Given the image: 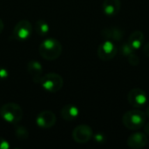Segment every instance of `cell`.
Returning a JSON list of instances; mask_svg holds the SVG:
<instances>
[{
	"label": "cell",
	"instance_id": "cell-2",
	"mask_svg": "<svg viewBox=\"0 0 149 149\" xmlns=\"http://www.w3.org/2000/svg\"><path fill=\"white\" fill-rule=\"evenodd\" d=\"M146 113L141 110L134 109L127 111L122 117V123L129 130H139L146 124Z\"/></svg>",
	"mask_w": 149,
	"mask_h": 149
},
{
	"label": "cell",
	"instance_id": "cell-1",
	"mask_svg": "<svg viewBox=\"0 0 149 149\" xmlns=\"http://www.w3.org/2000/svg\"><path fill=\"white\" fill-rule=\"evenodd\" d=\"M39 54L45 60H55L59 58L62 52L60 42L53 38H48L42 41L39 45Z\"/></svg>",
	"mask_w": 149,
	"mask_h": 149
},
{
	"label": "cell",
	"instance_id": "cell-19",
	"mask_svg": "<svg viewBox=\"0 0 149 149\" xmlns=\"http://www.w3.org/2000/svg\"><path fill=\"white\" fill-rule=\"evenodd\" d=\"M128 62H129V64H130L131 65H133V66H137V65H139V64H140V58H139L134 52H133L132 54H130V55L128 56Z\"/></svg>",
	"mask_w": 149,
	"mask_h": 149
},
{
	"label": "cell",
	"instance_id": "cell-7",
	"mask_svg": "<svg viewBox=\"0 0 149 149\" xmlns=\"http://www.w3.org/2000/svg\"><path fill=\"white\" fill-rule=\"evenodd\" d=\"M93 129L87 125H79L72 131V138L74 141L79 144L88 142L93 138Z\"/></svg>",
	"mask_w": 149,
	"mask_h": 149
},
{
	"label": "cell",
	"instance_id": "cell-22",
	"mask_svg": "<svg viewBox=\"0 0 149 149\" xmlns=\"http://www.w3.org/2000/svg\"><path fill=\"white\" fill-rule=\"evenodd\" d=\"M10 148V144L8 141L4 140L3 138L0 137V149H9Z\"/></svg>",
	"mask_w": 149,
	"mask_h": 149
},
{
	"label": "cell",
	"instance_id": "cell-4",
	"mask_svg": "<svg viewBox=\"0 0 149 149\" xmlns=\"http://www.w3.org/2000/svg\"><path fill=\"white\" fill-rule=\"evenodd\" d=\"M39 84L45 91L54 93L58 92L62 88L64 85V80L59 74L50 72L41 77Z\"/></svg>",
	"mask_w": 149,
	"mask_h": 149
},
{
	"label": "cell",
	"instance_id": "cell-17",
	"mask_svg": "<svg viewBox=\"0 0 149 149\" xmlns=\"http://www.w3.org/2000/svg\"><path fill=\"white\" fill-rule=\"evenodd\" d=\"M15 134H16V137L18 139V140H25L28 138V135H29V133H28V130L24 127H17L16 129H15Z\"/></svg>",
	"mask_w": 149,
	"mask_h": 149
},
{
	"label": "cell",
	"instance_id": "cell-25",
	"mask_svg": "<svg viewBox=\"0 0 149 149\" xmlns=\"http://www.w3.org/2000/svg\"><path fill=\"white\" fill-rule=\"evenodd\" d=\"M3 27H4L3 22V20L0 18V34L3 32Z\"/></svg>",
	"mask_w": 149,
	"mask_h": 149
},
{
	"label": "cell",
	"instance_id": "cell-10",
	"mask_svg": "<svg viewBox=\"0 0 149 149\" xmlns=\"http://www.w3.org/2000/svg\"><path fill=\"white\" fill-rule=\"evenodd\" d=\"M148 142V136L143 133H134L132 134L127 141V144L129 148L133 149H140L147 146Z\"/></svg>",
	"mask_w": 149,
	"mask_h": 149
},
{
	"label": "cell",
	"instance_id": "cell-11",
	"mask_svg": "<svg viewBox=\"0 0 149 149\" xmlns=\"http://www.w3.org/2000/svg\"><path fill=\"white\" fill-rule=\"evenodd\" d=\"M101 36L106 40L119 42L124 36V31L119 27H108L101 31Z\"/></svg>",
	"mask_w": 149,
	"mask_h": 149
},
{
	"label": "cell",
	"instance_id": "cell-20",
	"mask_svg": "<svg viewBox=\"0 0 149 149\" xmlns=\"http://www.w3.org/2000/svg\"><path fill=\"white\" fill-rule=\"evenodd\" d=\"M93 137V139H94L95 142L100 143V144L105 143V142H106V140H107L106 136H105L103 134H100V133H98V134H94Z\"/></svg>",
	"mask_w": 149,
	"mask_h": 149
},
{
	"label": "cell",
	"instance_id": "cell-8",
	"mask_svg": "<svg viewBox=\"0 0 149 149\" xmlns=\"http://www.w3.org/2000/svg\"><path fill=\"white\" fill-rule=\"evenodd\" d=\"M117 54V48L113 41L105 40L98 48V56L103 61L113 59Z\"/></svg>",
	"mask_w": 149,
	"mask_h": 149
},
{
	"label": "cell",
	"instance_id": "cell-13",
	"mask_svg": "<svg viewBox=\"0 0 149 149\" xmlns=\"http://www.w3.org/2000/svg\"><path fill=\"white\" fill-rule=\"evenodd\" d=\"M121 8L120 0H104L103 11L108 17H113L119 13Z\"/></svg>",
	"mask_w": 149,
	"mask_h": 149
},
{
	"label": "cell",
	"instance_id": "cell-9",
	"mask_svg": "<svg viewBox=\"0 0 149 149\" xmlns=\"http://www.w3.org/2000/svg\"><path fill=\"white\" fill-rule=\"evenodd\" d=\"M36 123L40 128H52L56 123V116L51 111H43L38 114L36 118Z\"/></svg>",
	"mask_w": 149,
	"mask_h": 149
},
{
	"label": "cell",
	"instance_id": "cell-23",
	"mask_svg": "<svg viewBox=\"0 0 149 149\" xmlns=\"http://www.w3.org/2000/svg\"><path fill=\"white\" fill-rule=\"evenodd\" d=\"M142 51H143V53H144L148 58H149V43L146 44V45L143 46Z\"/></svg>",
	"mask_w": 149,
	"mask_h": 149
},
{
	"label": "cell",
	"instance_id": "cell-12",
	"mask_svg": "<svg viewBox=\"0 0 149 149\" xmlns=\"http://www.w3.org/2000/svg\"><path fill=\"white\" fill-rule=\"evenodd\" d=\"M27 71H28V73L32 78L33 81H35L36 83H39L40 79L43 76L42 75L43 67H42L41 64L38 61L31 60L27 64Z\"/></svg>",
	"mask_w": 149,
	"mask_h": 149
},
{
	"label": "cell",
	"instance_id": "cell-14",
	"mask_svg": "<svg viewBox=\"0 0 149 149\" xmlns=\"http://www.w3.org/2000/svg\"><path fill=\"white\" fill-rule=\"evenodd\" d=\"M61 117L65 121H72L76 120L79 114V110L76 106L73 105H66L62 107L60 111Z\"/></svg>",
	"mask_w": 149,
	"mask_h": 149
},
{
	"label": "cell",
	"instance_id": "cell-24",
	"mask_svg": "<svg viewBox=\"0 0 149 149\" xmlns=\"http://www.w3.org/2000/svg\"><path fill=\"white\" fill-rule=\"evenodd\" d=\"M144 130H145V133H146V134L149 135V122L144 125Z\"/></svg>",
	"mask_w": 149,
	"mask_h": 149
},
{
	"label": "cell",
	"instance_id": "cell-15",
	"mask_svg": "<svg viewBox=\"0 0 149 149\" xmlns=\"http://www.w3.org/2000/svg\"><path fill=\"white\" fill-rule=\"evenodd\" d=\"M134 50H139L142 47L144 43V34L141 31H134L129 36L127 41Z\"/></svg>",
	"mask_w": 149,
	"mask_h": 149
},
{
	"label": "cell",
	"instance_id": "cell-18",
	"mask_svg": "<svg viewBox=\"0 0 149 149\" xmlns=\"http://www.w3.org/2000/svg\"><path fill=\"white\" fill-rule=\"evenodd\" d=\"M134 49L131 46V45L128 42L123 43L120 46V53L123 54L126 57H128L130 54H132L133 52H134Z\"/></svg>",
	"mask_w": 149,
	"mask_h": 149
},
{
	"label": "cell",
	"instance_id": "cell-5",
	"mask_svg": "<svg viewBox=\"0 0 149 149\" xmlns=\"http://www.w3.org/2000/svg\"><path fill=\"white\" fill-rule=\"evenodd\" d=\"M127 100L129 104L138 109L146 106L148 102V95L145 91L141 88H134L127 94Z\"/></svg>",
	"mask_w": 149,
	"mask_h": 149
},
{
	"label": "cell",
	"instance_id": "cell-21",
	"mask_svg": "<svg viewBox=\"0 0 149 149\" xmlns=\"http://www.w3.org/2000/svg\"><path fill=\"white\" fill-rule=\"evenodd\" d=\"M9 77V72L4 67H0V80H5Z\"/></svg>",
	"mask_w": 149,
	"mask_h": 149
},
{
	"label": "cell",
	"instance_id": "cell-26",
	"mask_svg": "<svg viewBox=\"0 0 149 149\" xmlns=\"http://www.w3.org/2000/svg\"><path fill=\"white\" fill-rule=\"evenodd\" d=\"M145 113H146V116L149 118V106L147 107V108H146V112H145Z\"/></svg>",
	"mask_w": 149,
	"mask_h": 149
},
{
	"label": "cell",
	"instance_id": "cell-16",
	"mask_svg": "<svg viewBox=\"0 0 149 149\" xmlns=\"http://www.w3.org/2000/svg\"><path fill=\"white\" fill-rule=\"evenodd\" d=\"M49 30H50V26L49 24L40 19V20H38L35 24V31L38 35L39 36H45L48 32H49Z\"/></svg>",
	"mask_w": 149,
	"mask_h": 149
},
{
	"label": "cell",
	"instance_id": "cell-6",
	"mask_svg": "<svg viewBox=\"0 0 149 149\" xmlns=\"http://www.w3.org/2000/svg\"><path fill=\"white\" fill-rule=\"evenodd\" d=\"M32 32V25L28 20H20L13 29V36L16 39L24 41L28 39Z\"/></svg>",
	"mask_w": 149,
	"mask_h": 149
},
{
	"label": "cell",
	"instance_id": "cell-3",
	"mask_svg": "<svg viewBox=\"0 0 149 149\" xmlns=\"http://www.w3.org/2000/svg\"><path fill=\"white\" fill-rule=\"evenodd\" d=\"M0 116L10 124H17L22 120L23 109L16 103H7L0 108Z\"/></svg>",
	"mask_w": 149,
	"mask_h": 149
}]
</instances>
